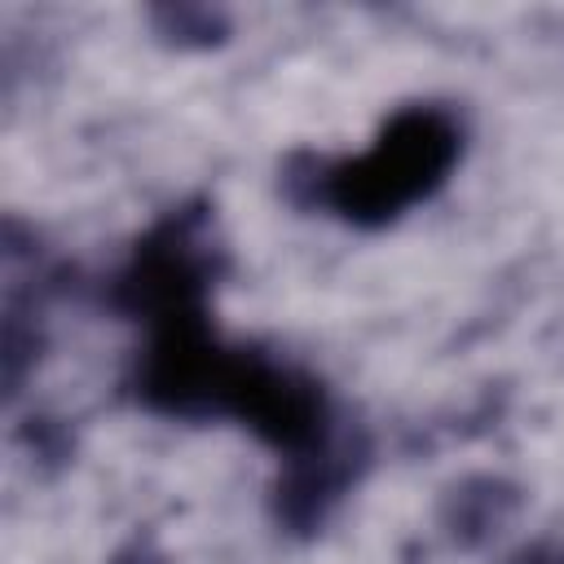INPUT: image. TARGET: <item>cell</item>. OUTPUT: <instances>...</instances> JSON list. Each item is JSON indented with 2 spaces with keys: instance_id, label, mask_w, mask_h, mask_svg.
<instances>
[{
  "instance_id": "1",
  "label": "cell",
  "mask_w": 564,
  "mask_h": 564,
  "mask_svg": "<svg viewBox=\"0 0 564 564\" xmlns=\"http://www.w3.org/2000/svg\"><path fill=\"white\" fill-rule=\"evenodd\" d=\"M458 154L463 128L445 106H401L361 154L317 159L308 176H286V185H304L308 203L357 229H379L427 203L449 181Z\"/></svg>"
},
{
  "instance_id": "2",
  "label": "cell",
  "mask_w": 564,
  "mask_h": 564,
  "mask_svg": "<svg viewBox=\"0 0 564 564\" xmlns=\"http://www.w3.org/2000/svg\"><path fill=\"white\" fill-rule=\"evenodd\" d=\"M551 564H564V560H551Z\"/></svg>"
}]
</instances>
